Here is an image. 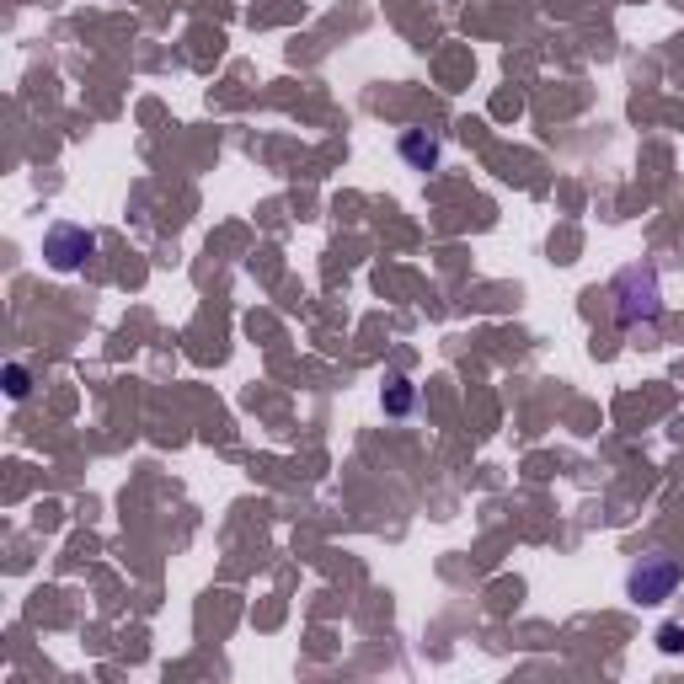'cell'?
<instances>
[{"mask_svg":"<svg viewBox=\"0 0 684 684\" xmlns=\"http://www.w3.org/2000/svg\"><path fill=\"white\" fill-rule=\"evenodd\" d=\"M412 401H417L412 380H391V391H385V412H391V417H401V412H412Z\"/></svg>","mask_w":684,"mask_h":684,"instance_id":"obj_5","label":"cell"},{"mask_svg":"<svg viewBox=\"0 0 684 684\" xmlns=\"http://www.w3.org/2000/svg\"><path fill=\"white\" fill-rule=\"evenodd\" d=\"M6 391H11V396H17V401L27 396V369H17V364H11V369H6Z\"/></svg>","mask_w":684,"mask_h":684,"instance_id":"obj_6","label":"cell"},{"mask_svg":"<svg viewBox=\"0 0 684 684\" xmlns=\"http://www.w3.org/2000/svg\"><path fill=\"white\" fill-rule=\"evenodd\" d=\"M615 294H620L615 321L626 326V332H631L636 321H652V316H658V273H652V268H631V273H620Z\"/></svg>","mask_w":684,"mask_h":684,"instance_id":"obj_2","label":"cell"},{"mask_svg":"<svg viewBox=\"0 0 684 684\" xmlns=\"http://www.w3.org/2000/svg\"><path fill=\"white\" fill-rule=\"evenodd\" d=\"M674 588H679V562L663 551L642 556V562L626 572V594L636 604H663V599H674Z\"/></svg>","mask_w":684,"mask_h":684,"instance_id":"obj_1","label":"cell"},{"mask_svg":"<svg viewBox=\"0 0 684 684\" xmlns=\"http://www.w3.org/2000/svg\"><path fill=\"white\" fill-rule=\"evenodd\" d=\"M663 647L679 652V647H684V631H679V626H663Z\"/></svg>","mask_w":684,"mask_h":684,"instance_id":"obj_7","label":"cell"},{"mask_svg":"<svg viewBox=\"0 0 684 684\" xmlns=\"http://www.w3.org/2000/svg\"><path fill=\"white\" fill-rule=\"evenodd\" d=\"M91 252H97V236L81 225H49V236H43V257L54 273H75Z\"/></svg>","mask_w":684,"mask_h":684,"instance_id":"obj_3","label":"cell"},{"mask_svg":"<svg viewBox=\"0 0 684 684\" xmlns=\"http://www.w3.org/2000/svg\"><path fill=\"white\" fill-rule=\"evenodd\" d=\"M401 155H407L417 171H433V166H439V139L423 134V129H407V134H401Z\"/></svg>","mask_w":684,"mask_h":684,"instance_id":"obj_4","label":"cell"}]
</instances>
